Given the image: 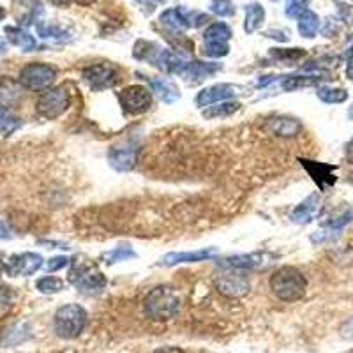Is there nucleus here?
I'll use <instances>...</instances> for the list:
<instances>
[{"label":"nucleus","instance_id":"4be33fe9","mask_svg":"<svg viewBox=\"0 0 353 353\" xmlns=\"http://www.w3.org/2000/svg\"><path fill=\"white\" fill-rule=\"evenodd\" d=\"M302 165L305 166L311 176H313V181L316 182L320 188H325V185H332L336 182V176H334V168L332 166L327 165H320V163H313V161H301Z\"/></svg>","mask_w":353,"mask_h":353},{"label":"nucleus","instance_id":"2eb2a0df","mask_svg":"<svg viewBox=\"0 0 353 353\" xmlns=\"http://www.w3.org/2000/svg\"><path fill=\"white\" fill-rule=\"evenodd\" d=\"M43 267V258L37 253H21L9 258L6 263V272L12 277H27L36 274Z\"/></svg>","mask_w":353,"mask_h":353},{"label":"nucleus","instance_id":"ea45409f","mask_svg":"<svg viewBox=\"0 0 353 353\" xmlns=\"http://www.w3.org/2000/svg\"><path fill=\"white\" fill-rule=\"evenodd\" d=\"M265 36L274 37V39L281 41V43L288 41V32H283V30H269V32H265Z\"/></svg>","mask_w":353,"mask_h":353},{"label":"nucleus","instance_id":"aec40b11","mask_svg":"<svg viewBox=\"0 0 353 353\" xmlns=\"http://www.w3.org/2000/svg\"><path fill=\"white\" fill-rule=\"evenodd\" d=\"M269 129L276 134V137H283V138H292L297 137L299 132H301L302 124L297 121V119H293V117H274L269 121Z\"/></svg>","mask_w":353,"mask_h":353},{"label":"nucleus","instance_id":"c85d7f7f","mask_svg":"<svg viewBox=\"0 0 353 353\" xmlns=\"http://www.w3.org/2000/svg\"><path fill=\"white\" fill-rule=\"evenodd\" d=\"M239 110H241V103L228 101V103H221V105L209 106L207 110H203V117L205 119H223V117L233 115Z\"/></svg>","mask_w":353,"mask_h":353},{"label":"nucleus","instance_id":"4c0bfd02","mask_svg":"<svg viewBox=\"0 0 353 353\" xmlns=\"http://www.w3.org/2000/svg\"><path fill=\"white\" fill-rule=\"evenodd\" d=\"M337 30H339V23H337L336 20H327V27L321 28V32H323V36L325 37H332L334 34H337Z\"/></svg>","mask_w":353,"mask_h":353},{"label":"nucleus","instance_id":"dca6fc26","mask_svg":"<svg viewBox=\"0 0 353 353\" xmlns=\"http://www.w3.org/2000/svg\"><path fill=\"white\" fill-rule=\"evenodd\" d=\"M223 65L212 64V62H198V61H188L182 69L179 71V77L184 78L189 83H200V81L207 80L217 71H221Z\"/></svg>","mask_w":353,"mask_h":353},{"label":"nucleus","instance_id":"49530a36","mask_svg":"<svg viewBox=\"0 0 353 353\" xmlns=\"http://www.w3.org/2000/svg\"><path fill=\"white\" fill-rule=\"evenodd\" d=\"M6 18V11H4V8H0V21L4 20Z\"/></svg>","mask_w":353,"mask_h":353},{"label":"nucleus","instance_id":"a878e982","mask_svg":"<svg viewBox=\"0 0 353 353\" xmlns=\"http://www.w3.org/2000/svg\"><path fill=\"white\" fill-rule=\"evenodd\" d=\"M318 30H320V18H318L316 12L309 11V9L302 12L301 18H299V32H301V36L305 37V39H313Z\"/></svg>","mask_w":353,"mask_h":353},{"label":"nucleus","instance_id":"423d86ee","mask_svg":"<svg viewBox=\"0 0 353 353\" xmlns=\"http://www.w3.org/2000/svg\"><path fill=\"white\" fill-rule=\"evenodd\" d=\"M57 80V68L50 64H28L21 69L20 72V85L21 87L28 88V90H48Z\"/></svg>","mask_w":353,"mask_h":353},{"label":"nucleus","instance_id":"a211bd4d","mask_svg":"<svg viewBox=\"0 0 353 353\" xmlns=\"http://www.w3.org/2000/svg\"><path fill=\"white\" fill-rule=\"evenodd\" d=\"M320 209H321L320 194L313 193V194H309L304 201H301V203L293 209L292 216L290 217H292L293 223H297V225H309V223L318 216Z\"/></svg>","mask_w":353,"mask_h":353},{"label":"nucleus","instance_id":"473e14b6","mask_svg":"<svg viewBox=\"0 0 353 353\" xmlns=\"http://www.w3.org/2000/svg\"><path fill=\"white\" fill-rule=\"evenodd\" d=\"M129 258H137V253H134L131 248H125V245H122V248H115L112 249V251H108V253L103 254V260H105L108 265L119 263V261L129 260Z\"/></svg>","mask_w":353,"mask_h":353},{"label":"nucleus","instance_id":"f03ea898","mask_svg":"<svg viewBox=\"0 0 353 353\" xmlns=\"http://www.w3.org/2000/svg\"><path fill=\"white\" fill-rule=\"evenodd\" d=\"M181 297L172 286H157L145 297L143 307L147 316L157 321L172 320L181 311Z\"/></svg>","mask_w":353,"mask_h":353},{"label":"nucleus","instance_id":"72a5a7b5","mask_svg":"<svg viewBox=\"0 0 353 353\" xmlns=\"http://www.w3.org/2000/svg\"><path fill=\"white\" fill-rule=\"evenodd\" d=\"M25 329H27V327H25V325L12 327V329H9L8 332H6L4 336H2L0 343H2V345H4V346H17V345H20L21 341H25V339H27V337H28V334H21V336H20V332H23Z\"/></svg>","mask_w":353,"mask_h":353},{"label":"nucleus","instance_id":"7ed1b4c3","mask_svg":"<svg viewBox=\"0 0 353 353\" xmlns=\"http://www.w3.org/2000/svg\"><path fill=\"white\" fill-rule=\"evenodd\" d=\"M87 325V311L78 304H65L55 313L53 327L62 339H74L83 332Z\"/></svg>","mask_w":353,"mask_h":353},{"label":"nucleus","instance_id":"393cba45","mask_svg":"<svg viewBox=\"0 0 353 353\" xmlns=\"http://www.w3.org/2000/svg\"><path fill=\"white\" fill-rule=\"evenodd\" d=\"M323 80H327V78L320 77V74H297V77H285V80H283V88H285L286 92H292V90H297V88L313 87V85H318Z\"/></svg>","mask_w":353,"mask_h":353},{"label":"nucleus","instance_id":"a18cd8bd","mask_svg":"<svg viewBox=\"0 0 353 353\" xmlns=\"http://www.w3.org/2000/svg\"><path fill=\"white\" fill-rule=\"evenodd\" d=\"M72 2H77V4H80V6H90V4H94L96 0H72Z\"/></svg>","mask_w":353,"mask_h":353},{"label":"nucleus","instance_id":"bb28decb","mask_svg":"<svg viewBox=\"0 0 353 353\" xmlns=\"http://www.w3.org/2000/svg\"><path fill=\"white\" fill-rule=\"evenodd\" d=\"M21 128V121L17 115H12L11 110L6 106H0V134L2 137H11Z\"/></svg>","mask_w":353,"mask_h":353},{"label":"nucleus","instance_id":"c756f323","mask_svg":"<svg viewBox=\"0 0 353 353\" xmlns=\"http://www.w3.org/2000/svg\"><path fill=\"white\" fill-rule=\"evenodd\" d=\"M37 34H39L43 39L57 41V43H64V41H69V32L61 28L59 25L52 23H39L37 25Z\"/></svg>","mask_w":353,"mask_h":353},{"label":"nucleus","instance_id":"9d476101","mask_svg":"<svg viewBox=\"0 0 353 353\" xmlns=\"http://www.w3.org/2000/svg\"><path fill=\"white\" fill-rule=\"evenodd\" d=\"M138 154H140V143L134 140H124L110 149L108 163L117 172H129L137 165Z\"/></svg>","mask_w":353,"mask_h":353},{"label":"nucleus","instance_id":"20e7f679","mask_svg":"<svg viewBox=\"0 0 353 353\" xmlns=\"http://www.w3.org/2000/svg\"><path fill=\"white\" fill-rule=\"evenodd\" d=\"M69 283L83 293H99L106 286V277L94 261H74L69 272Z\"/></svg>","mask_w":353,"mask_h":353},{"label":"nucleus","instance_id":"de8ad7c7","mask_svg":"<svg viewBox=\"0 0 353 353\" xmlns=\"http://www.w3.org/2000/svg\"><path fill=\"white\" fill-rule=\"evenodd\" d=\"M6 52V44L2 43V41H0V55H2V53Z\"/></svg>","mask_w":353,"mask_h":353},{"label":"nucleus","instance_id":"6ab92c4d","mask_svg":"<svg viewBox=\"0 0 353 353\" xmlns=\"http://www.w3.org/2000/svg\"><path fill=\"white\" fill-rule=\"evenodd\" d=\"M147 81H149L152 92H156V96L166 105H173L181 99V90L168 78H147Z\"/></svg>","mask_w":353,"mask_h":353},{"label":"nucleus","instance_id":"79ce46f5","mask_svg":"<svg viewBox=\"0 0 353 353\" xmlns=\"http://www.w3.org/2000/svg\"><path fill=\"white\" fill-rule=\"evenodd\" d=\"M154 353H185V352L181 348H175V346H163V348L156 350Z\"/></svg>","mask_w":353,"mask_h":353},{"label":"nucleus","instance_id":"9b49d317","mask_svg":"<svg viewBox=\"0 0 353 353\" xmlns=\"http://www.w3.org/2000/svg\"><path fill=\"white\" fill-rule=\"evenodd\" d=\"M276 256L270 253H249V254H235V256L221 260L219 267L226 270H263L269 265L274 263Z\"/></svg>","mask_w":353,"mask_h":353},{"label":"nucleus","instance_id":"2f4dec72","mask_svg":"<svg viewBox=\"0 0 353 353\" xmlns=\"http://www.w3.org/2000/svg\"><path fill=\"white\" fill-rule=\"evenodd\" d=\"M37 290L41 293H46V295H52V293H59L64 290V281H62L61 277H53V276H46L43 279L36 283Z\"/></svg>","mask_w":353,"mask_h":353},{"label":"nucleus","instance_id":"0eeeda50","mask_svg":"<svg viewBox=\"0 0 353 353\" xmlns=\"http://www.w3.org/2000/svg\"><path fill=\"white\" fill-rule=\"evenodd\" d=\"M119 101L125 113L141 115V113L149 112V108L152 106V92L143 85H131L119 92Z\"/></svg>","mask_w":353,"mask_h":353},{"label":"nucleus","instance_id":"a19ab883","mask_svg":"<svg viewBox=\"0 0 353 353\" xmlns=\"http://www.w3.org/2000/svg\"><path fill=\"white\" fill-rule=\"evenodd\" d=\"M341 336L345 339H353V318L345 323V327L341 329Z\"/></svg>","mask_w":353,"mask_h":353},{"label":"nucleus","instance_id":"09e8293b","mask_svg":"<svg viewBox=\"0 0 353 353\" xmlns=\"http://www.w3.org/2000/svg\"><path fill=\"white\" fill-rule=\"evenodd\" d=\"M6 267H4V263H2V260H0V272H2V270H4Z\"/></svg>","mask_w":353,"mask_h":353},{"label":"nucleus","instance_id":"f704fd0d","mask_svg":"<svg viewBox=\"0 0 353 353\" xmlns=\"http://www.w3.org/2000/svg\"><path fill=\"white\" fill-rule=\"evenodd\" d=\"M212 12H216L217 17H233L235 14V6L232 0H214L212 2Z\"/></svg>","mask_w":353,"mask_h":353},{"label":"nucleus","instance_id":"e433bc0d","mask_svg":"<svg viewBox=\"0 0 353 353\" xmlns=\"http://www.w3.org/2000/svg\"><path fill=\"white\" fill-rule=\"evenodd\" d=\"M68 263H69L68 256H55L46 263V269H48L50 272H55V270H61L64 269V267H68Z\"/></svg>","mask_w":353,"mask_h":353},{"label":"nucleus","instance_id":"f257e3e1","mask_svg":"<svg viewBox=\"0 0 353 353\" xmlns=\"http://www.w3.org/2000/svg\"><path fill=\"white\" fill-rule=\"evenodd\" d=\"M270 290L279 301L297 302L305 295L307 279L295 267H281L270 276Z\"/></svg>","mask_w":353,"mask_h":353},{"label":"nucleus","instance_id":"412c9836","mask_svg":"<svg viewBox=\"0 0 353 353\" xmlns=\"http://www.w3.org/2000/svg\"><path fill=\"white\" fill-rule=\"evenodd\" d=\"M8 41L11 44H14L17 48H20L21 52H34L37 48V41L34 39V36L23 30L20 27H6L4 28Z\"/></svg>","mask_w":353,"mask_h":353},{"label":"nucleus","instance_id":"39448f33","mask_svg":"<svg viewBox=\"0 0 353 353\" xmlns=\"http://www.w3.org/2000/svg\"><path fill=\"white\" fill-rule=\"evenodd\" d=\"M71 106V94L65 87H55L44 90L36 103V110L43 119L55 121L61 115H64Z\"/></svg>","mask_w":353,"mask_h":353},{"label":"nucleus","instance_id":"f8f14e48","mask_svg":"<svg viewBox=\"0 0 353 353\" xmlns=\"http://www.w3.org/2000/svg\"><path fill=\"white\" fill-rule=\"evenodd\" d=\"M214 285H216L217 292L226 299H241L248 295L249 290H251V283H249L248 277H244L237 270L225 272L223 276L217 277Z\"/></svg>","mask_w":353,"mask_h":353},{"label":"nucleus","instance_id":"8fccbe9b","mask_svg":"<svg viewBox=\"0 0 353 353\" xmlns=\"http://www.w3.org/2000/svg\"><path fill=\"white\" fill-rule=\"evenodd\" d=\"M350 149H353V138H352V140H350Z\"/></svg>","mask_w":353,"mask_h":353},{"label":"nucleus","instance_id":"c9c22d12","mask_svg":"<svg viewBox=\"0 0 353 353\" xmlns=\"http://www.w3.org/2000/svg\"><path fill=\"white\" fill-rule=\"evenodd\" d=\"M309 0H290L286 6V17L288 18H301L302 12L307 11Z\"/></svg>","mask_w":353,"mask_h":353},{"label":"nucleus","instance_id":"cd10ccee","mask_svg":"<svg viewBox=\"0 0 353 353\" xmlns=\"http://www.w3.org/2000/svg\"><path fill=\"white\" fill-rule=\"evenodd\" d=\"M318 99H321L327 105H341L348 99V92L345 88H334V87H318L316 88Z\"/></svg>","mask_w":353,"mask_h":353},{"label":"nucleus","instance_id":"3c124183","mask_svg":"<svg viewBox=\"0 0 353 353\" xmlns=\"http://www.w3.org/2000/svg\"><path fill=\"white\" fill-rule=\"evenodd\" d=\"M157 2H165V0H157Z\"/></svg>","mask_w":353,"mask_h":353},{"label":"nucleus","instance_id":"37998d69","mask_svg":"<svg viewBox=\"0 0 353 353\" xmlns=\"http://www.w3.org/2000/svg\"><path fill=\"white\" fill-rule=\"evenodd\" d=\"M0 239H6V241H8V239H12L11 232H9V228L2 223V221H0Z\"/></svg>","mask_w":353,"mask_h":353},{"label":"nucleus","instance_id":"58836bf2","mask_svg":"<svg viewBox=\"0 0 353 353\" xmlns=\"http://www.w3.org/2000/svg\"><path fill=\"white\" fill-rule=\"evenodd\" d=\"M346 77L353 81V46L346 53Z\"/></svg>","mask_w":353,"mask_h":353},{"label":"nucleus","instance_id":"5701e85b","mask_svg":"<svg viewBox=\"0 0 353 353\" xmlns=\"http://www.w3.org/2000/svg\"><path fill=\"white\" fill-rule=\"evenodd\" d=\"M21 96L23 94H21V88L17 81L9 80V78L0 81V106L12 108L20 103Z\"/></svg>","mask_w":353,"mask_h":353},{"label":"nucleus","instance_id":"c03bdc74","mask_svg":"<svg viewBox=\"0 0 353 353\" xmlns=\"http://www.w3.org/2000/svg\"><path fill=\"white\" fill-rule=\"evenodd\" d=\"M50 2H52V4H55V6H61V8H68L72 0H50Z\"/></svg>","mask_w":353,"mask_h":353},{"label":"nucleus","instance_id":"ddd939ff","mask_svg":"<svg viewBox=\"0 0 353 353\" xmlns=\"http://www.w3.org/2000/svg\"><path fill=\"white\" fill-rule=\"evenodd\" d=\"M209 17L207 14H200V12L188 11L185 8H175L168 9L161 14V23L166 25L170 28H191L200 27V25L207 23Z\"/></svg>","mask_w":353,"mask_h":353},{"label":"nucleus","instance_id":"6e6552de","mask_svg":"<svg viewBox=\"0 0 353 353\" xmlns=\"http://www.w3.org/2000/svg\"><path fill=\"white\" fill-rule=\"evenodd\" d=\"M232 37V28L226 23H212L203 32V44H205V55L212 57V59H221L230 53L228 41Z\"/></svg>","mask_w":353,"mask_h":353},{"label":"nucleus","instance_id":"1a4fd4ad","mask_svg":"<svg viewBox=\"0 0 353 353\" xmlns=\"http://www.w3.org/2000/svg\"><path fill=\"white\" fill-rule=\"evenodd\" d=\"M81 77H83V81L88 85V88L94 92L108 90L121 81L119 71L110 64H94L90 68H85Z\"/></svg>","mask_w":353,"mask_h":353},{"label":"nucleus","instance_id":"7c9ffc66","mask_svg":"<svg viewBox=\"0 0 353 353\" xmlns=\"http://www.w3.org/2000/svg\"><path fill=\"white\" fill-rule=\"evenodd\" d=\"M270 57L276 59L277 62L281 64H295L297 61H301L302 57H305V52L302 48H290V50H272L270 52Z\"/></svg>","mask_w":353,"mask_h":353},{"label":"nucleus","instance_id":"4468645a","mask_svg":"<svg viewBox=\"0 0 353 353\" xmlns=\"http://www.w3.org/2000/svg\"><path fill=\"white\" fill-rule=\"evenodd\" d=\"M244 94V88L235 83H216L212 87L203 88L196 96L198 106H210L216 105L219 101H232L233 97Z\"/></svg>","mask_w":353,"mask_h":353},{"label":"nucleus","instance_id":"f3484780","mask_svg":"<svg viewBox=\"0 0 353 353\" xmlns=\"http://www.w3.org/2000/svg\"><path fill=\"white\" fill-rule=\"evenodd\" d=\"M217 253L216 248L198 249V251H189V253H168L159 260V265L163 267H175L181 263H198V261H205L209 258H214Z\"/></svg>","mask_w":353,"mask_h":353},{"label":"nucleus","instance_id":"b1692460","mask_svg":"<svg viewBox=\"0 0 353 353\" xmlns=\"http://www.w3.org/2000/svg\"><path fill=\"white\" fill-rule=\"evenodd\" d=\"M263 21H265L263 6L258 4V2H253V4L245 6V21H244L245 34L256 32Z\"/></svg>","mask_w":353,"mask_h":353}]
</instances>
